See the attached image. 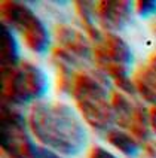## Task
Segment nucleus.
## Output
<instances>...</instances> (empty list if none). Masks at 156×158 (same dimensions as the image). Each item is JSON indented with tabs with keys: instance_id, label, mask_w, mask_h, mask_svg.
<instances>
[{
	"instance_id": "9b49d317",
	"label": "nucleus",
	"mask_w": 156,
	"mask_h": 158,
	"mask_svg": "<svg viewBox=\"0 0 156 158\" xmlns=\"http://www.w3.org/2000/svg\"><path fill=\"white\" fill-rule=\"evenodd\" d=\"M134 85L144 100L156 105V52L140 67Z\"/></svg>"
},
{
	"instance_id": "dca6fc26",
	"label": "nucleus",
	"mask_w": 156,
	"mask_h": 158,
	"mask_svg": "<svg viewBox=\"0 0 156 158\" xmlns=\"http://www.w3.org/2000/svg\"><path fill=\"white\" fill-rule=\"evenodd\" d=\"M36 158H61L58 154H55L54 151L48 149V148H40L37 149V154H36Z\"/></svg>"
},
{
	"instance_id": "ddd939ff",
	"label": "nucleus",
	"mask_w": 156,
	"mask_h": 158,
	"mask_svg": "<svg viewBox=\"0 0 156 158\" xmlns=\"http://www.w3.org/2000/svg\"><path fill=\"white\" fill-rule=\"evenodd\" d=\"M76 8H78L80 19L86 28L88 35L92 37V40H95V44H98L103 39V36L97 27V19H98L97 6L92 2H76Z\"/></svg>"
},
{
	"instance_id": "4468645a",
	"label": "nucleus",
	"mask_w": 156,
	"mask_h": 158,
	"mask_svg": "<svg viewBox=\"0 0 156 158\" xmlns=\"http://www.w3.org/2000/svg\"><path fill=\"white\" fill-rule=\"evenodd\" d=\"M137 12L140 17L147 18L156 14V0H141L137 2Z\"/></svg>"
},
{
	"instance_id": "a211bd4d",
	"label": "nucleus",
	"mask_w": 156,
	"mask_h": 158,
	"mask_svg": "<svg viewBox=\"0 0 156 158\" xmlns=\"http://www.w3.org/2000/svg\"><path fill=\"white\" fill-rule=\"evenodd\" d=\"M153 30H155V33H156V26H155V27H153Z\"/></svg>"
},
{
	"instance_id": "1a4fd4ad",
	"label": "nucleus",
	"mask_w": 156,
	"mask_h": 158,
	"mask_svg": "<svg viewBox=\"0 0 156 158\" xmlns=\"http://www.w3.org/2000/svg\"><path fill=\"white\" fill-rule=\"evenodd\" d=\"M100 24L107 30H122L130 24L132 15V2H100L97 5Z\"/></svg>"
},
{
	"instance_id": "0eeeda50",
	"label": "nucleus",
	"mask_w": 156,
	"mask_h": 158,
	"mask_svg": "<svg viewBox=\"0 0 156 158\" xmlns=\"http://www.w3.org/2000/svg\"><path fill=\"white\" fill-rule=\"evenodd\" d=\"M114 121L122 128L128 130L138 142H149L150 137V116L143 106L132 98L114 91L112 96Z\"/></svg>"
},
{
	"instance_id": "39448f33",
	"label": "nucleus",
	"mask_w": 156,
	"mask_h": 158,
	"mask_svg": "<svg viewBox=\"0 0 156 158\" xmlns=\"http://www.w3.org/2000/svg\"><path fill=\"white\" fill-rule=\"evenodd\" d=\"M2 19L22 36L27 46L36 54H45L51 46L49 31L31 9L19 2H2Z\"/></svg>"
},
{
	"instance_id": "20e7f679",
	"label": "nucleus",
	"mask_w": 156,
	"mask_h": 158,
	"mask_svg": "<svg viewBox=\"0 0 156 158\" xmlns=\"http://www.w3.org/2000/svg\"><path fill=\"white\" fill-rule=\"evenodd\" d=\"M48 91V78L40 67L21 61L17 69L2 75V102L10 106L27 105L43 97Z\"/></svg>"
},
{
	"instance_id": "7ed1b4c3",
	"label": "nucleus",
	"mask_w": 156,
	"mask_h": 158,
	"mask_svg": "<svg viewBox=\"0 0 156 158\" xmlns=\"http://www.w3.org/2000/svg\"><path fill=\"white\" fill-rule=\"evenodd\" d=\"M94 60L104 75L110 76L116 85L125 93H135V85L130 79V69L134 63V55L130 45L119 36L109 33L95 44Z\"/></svg>"
},
{
	"instance_id": "6e6552de",
	"label": "nucleus",
	"mask_w": 156,
	"mask_h": 158,
	"mask_svg": "<svg viewBox=\"0 0 156 158\" xmlns=\"http://www.w3.org/2000/svg\"><path fill=\"white\" fill-rule=\"evenodd\" d=\"M55 37H57V48H55L57 61L66 63L71 67H79L83 63L91 61V58L94 57L91 44L78 28L70 26H58Z\"/></svg>"
},
{
	"instance_id": "423d86ee",
	"label": "nucleus",
	"mask_w": 156,
	"mask_h": 158,
	"mask_svg": "<svg viewBox=\"0 0 156 158\" xmlns=\"http://www.w3.org/2000/svg\"><path fill=\"white\" fill-rule=\"evenodd\" d=\"M2 149L9 158H36L39 146L28 134L26 118L14 106L2 102Z\"/></svg>"
},
{
	"instance_id": "f03ea898",
	"label": "nucleus",
	"mask_w": 156,
	"mask_h": 158,
	"mask_svg": "<svg viewBox=\"0 0 156 158\" xmlns=\"http://www.w3.org/2000/svg\"><path fill=\"white\" fill-rule=\"evenodd\" d=\"M71 94L83 119L94 130L101 133L112 130L114 110L112 100L109 98L106 82L100 76L86 72L78 73L71 87Z\"/></svg>"
},
{
	"instance_id": "2eb2a0df",
	"label": "nucleus",
	"mask_w": 156,
	"mask_h": 158,
	"mask_svg": "<svg viewBox=\"0 0 156 158\" xmlns=\"http://www.w3.org/2000/svg\"><path fill=\"white\" fill-rule=\"evenodd\" d=\"M89 158H116L112 152H109L107 149H104L101 146H94L91 154H89Z\"/></svg>"
},
{
	"instance_id": "f8f14e48",
	"label": "nucleus",
	"mask_w": 156,
	"mask_h": 158,
	"mask_svg": "<svg viewBox=\"0 0 156 158\" xmlns=\"http://www.w3.org/2000/svg\"><path fill=\"white\" fill-rule=\"evenodd\" d=\"M107 142L113 145L118 151H121L123 155L128 158H135L141 152V143H140L132 134L123 131V130H109L107 131Z\"/></svg>"
},
{
	"instance_id": "f3484780",
	"label": "nucleus",
	"mask_w": 156,
	"mask_h": 158,
	"mask_svg": "<svg viewBox=\"0 0 156 158\" xmlns=\"http://www.w3.org/2000/svg\"><path fill=\"white\" fill-rule=\"evenodd\" d=\"M149 116H150V127H152L153 131L156 133V105L152 107V110H150Z\"/></svg>"
},
{
	"instance_id": "9d476101",
	"label": "nucleus",
	"mask_w": 156,
	"mask_h": 158,
	"mask_svg": "<svg viewBox=\"0 0 156 158\" xmlns=\"http://www.w3.org/2000/svg\"><path fill=\"white\" fill-rule=\"evenodd\" d=\"M0 72L6 75L19 66V46L12 28L2 23L0 28Z\"/></svg>"
},
{
	"instance_id": "f257e3e1",
	"label": "nucleus",
	"mask_w": 156,
	"mask_h": 158,
	"mask_svg": "<svg viewBox=\"0 0 156 158\" xmlns=\"http://www.w3.org/2000/svg\"><path fill=\"white\" fill-rule=\"evenodd\" d=\"M28 127L42 145L64 155H78L88 143L80 118L64 103L42 102L34 105L28 116Z\"/></svg>"
}]
</instances>
